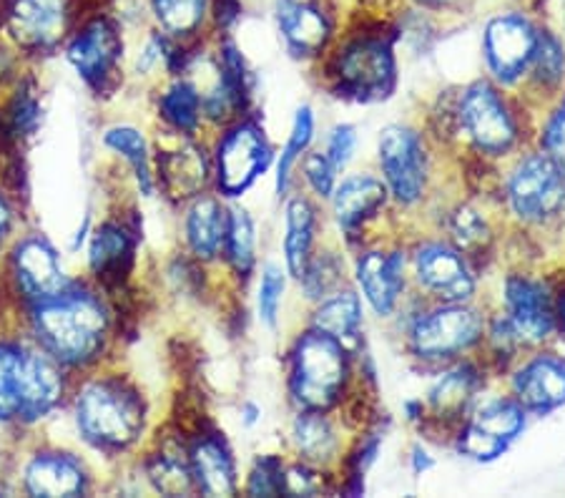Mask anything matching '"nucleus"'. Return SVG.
I'll return each mask as SVG.
<instances>
[{"label":"nucleus","mask_w":565,"mask_h":498,"mask_svg":"<svg viewBox=\"0 0 565 498\" xmlns=\"http://www.w3.org/2000/svg\"><path fill=\"white\" fill-rule=\"evenodd\" d=\"M224 252L234 275L247 279L257 265V226H254L249 210L239 204L230 206V216H226Z\"/></svg>","instance_id":"obj_35"},{"label":"nucleus","mask_w":565,"mask_h":498,"mask_svg":"<svg viewBox=\"0 0 565 498\" xmlns=\"http://www.w3.org/2000/svg\"><path fill=\"white\" fill-rule=\"evenodd\" d=\"M315 131H317V119H315V108L309 104H302L295 112V119H291V129L287 136L285 149H281L279 159H277V174H275V189L277 197L285 199L289 194L291 187V177H295V169L299 161H302L305 153L309 151L315 141Z\"/></svg>","instance_id":"obj_33"},{"label":"nucleus","mask_w":565,"mask_h":498,"mask_svg":"<svg viewBox=\"0 0 565 498\" xmlns=\"http://www.w3.org/2000/svg\"><path fill=\"white\" fill-rule=\"evenodd\" d=\"M555 315H558V322H561V328L565 330V295H561L558 307H555Z\"/></svg>","instance_id":"obj_51"},{"label":"nucleus","mask_w":565,"mask_h":498,"mask_svg":"<svg viewBox=\"0 0 565 498\" xmlns=\"http://www.w3.org/2000/svg\"><path fill=\"white\" fill-rule=\"evenodd\" d=\"M159 116L169 124V129L181 136H194L202 126V96L194 81L179 78L163 91L159 98Z\"/></svg>","instance_id":"obj_34"},{"label":"nucleus","mask_w":565,"mask_h":498,"mask_svg":"<svg viewBox=\"0 0 565 498\" xmlns=\"http://www.w3.org/2000/svg\"><path fill=\"white\" fill-rule=\"evenodd\" d=\"M405 0H358V6L367 13H380V15H390L392 11H397Z\"/></svg>","instance_id":"obj_48"},{"label":"nucleus","mask_w":565,"mask_h":498,"mask_svg":"<svg viewBox=\"0 0 565 498\" xmlns=\"http://www.w3.org/2000/svg\"><path fill=\"white\" fill-rule=\"evenodd\" d=\"M189 468L196 491L206 496H234L239 488L232 451L216 433H204L189 448Z\"/></svg>","instance_id":"obj_24"},{"label":"nucleus","mask_w":565,"mask_h":498,"mask_svg":"<svg viewBox=\"0 0 565 498\" xmlns=\"http://www.w3.org/2000/svg\"><path fill=\"white\" fill-rule=\"evenodd\" d=\"M242 415H244V425H249V428H252V425L262 418V407L254 405V403H244Z\"/></svg>","instance_id":"obj_50"},{"label":"nucleus","mask_w":565,"mask_h":498,"mask_svg":"<svg viewBox=\"0 0 565 498\" xmlns=\"http://www.w3.org/2000/svg\"><path fill=\"white\" fill-rule=\"evenodd\" d=\"M452 446L462 458L476 460V464H493V460L505 456L510 443L490 436L488 431H482L470 421H465L462 425H458V431H455Z\"/></svg>","instance_id":"obj_40"},{"label":"nucleus","mask_w":565,"mask_h":498,"mask_svg":"<svg viewBox=\"0 0 565 498\" xmlns=\"http://www.w3.org/2000/svg\"><path fill=\"white\" fill-rule=\"evenodd\" d=\"M450 121L452 134L482 159H505L523 141L518 112L503 88L490 78H478L460 88Z\"/></svg>","instance_id":"obj_4"},{"label":"nucleus","mask_w":565,"mask_h":498,"mask_svg":"<svg viewBox=\"0 0 565 498\" xmlns=\"http://www.w3.org/2000/svg\"><path fill=\"white\" fill-rule=\"evenodd\" d=\"M291 443L302 464L327 468L340 458V433L322 411H299L291 423Z\"/></svg>","instance_id":"obj_28"},{"label":"nucleus","mask_w":565,"mask_h":498,"mask_svg":"<svg viewBox=\"0 0 565 498\" xmlns=\"http://www.w3.org/2000/svg\"><path fill=\"white\" fill-rule=\"evenodd\" d=\"M527 78L545 91L558 88L565 78V45L561 35L545 23L541 25V35H537L535 59Z\"/></svg>","instance_id":"obj_38"},{"label":"nucleus","mask_w":565,"mask_h":498,"mask_svg":"<svg viewBox=\"0 0 565 498\" xmlns=\"http://www.w3.org/2000/svg\"><path fill=\"white\" fill-rule=\"evenodd\" d=\"M405 3L417 8V11L430 13L435 18H445V15L465 13L470 8L472 0H405Z\"/></svg>","instance_id":"obj_46"},{"label":"nucleus","mask_w":565,"mask_h":498,"mask_svg":"<svg viewBox=\"0 0 565 498\" xmlns=\"http://www.w3.org/2000/svg\"><path fill=\"white\" fill-rule=\"evenodd\" d=\"M309 328H317L327 335H334L344 346H354L360 342V328H362V297L358 289L342 287L334 295L324 297L317 303L312 317H309Z\"/></svg>","instance_id":"obj_30"},{"label":"nucleus","mask_w":565,"mask_h":498,"mask_svg":"<svg viewBox=\"0 0 565 498\" xmlns=\"http://www.w3.org/2000/svg\"><path fill=\"white\" fill-rule=\"evenodd\" d=\"M380 179L399 206H417L430 187V153L423 134L407 124H390L377 139Z\"/></svg>","instance_id":"obj_10"},{"label":"nucleus","mask_w":565,"mask_h":498,"mask_svg":"<svg viewBox=\"0 0 565 498\" xmlns=\"http://www.w3.org/2000/svg\"><path fill=\"white\" fill-rule=\"evenodd\" d=\"M327 202L332 206L337 230L344 240L354 242L362 234L364 224L385 210L390 192L380 177L370 174V171H360V174H350L337 181L334 192Z\"/></svg>","instance_id":"obj_20"},{"label":"nucleus","mask_w":565,"mask_h":498,"mask_svg":"<svg viewBox=\"0 0 565 498\" xmlns=\"http://www.w3.org/2000/svg\"><path fill=\"white\" fill-rule=\"evenodd\" d=\"M352 378V348L317 328H307L289 352V398L297 411L330 413Z\"/></svg>","instance_id":"obj_3"},{"label":"nucleus","mask_w":565,"mask_h":498,"mask_svg":"<svg viewBox=\"0 0 565 498\" xmlns=\"http://www.w3.org/2000/svg\"><path fill=\"white\" fill-rule=\"evenodd\" d=\"M527 415L531 413H527L513 395H498L472 405V411L465 421H470L472 425H478V428L488 431L490 436H495L505 443H513L523 436Z\"/></svg>","instance_id":"obj_31"},{"label":"nucleus","mask_w":565,"mask_h":498,"mask_svg":"<svg viewBox=\"0 0 565 498\" xmlns=\"http://www.w3.org/2000/svg\"><path fill=\"white\" fill-rule=\"evenodd\" d=\"M503 192L508 212L521 226H545L565 214V174L543 151L515 159Z\"/></svg>","instance_id":"obj_9"},{"label":"nucleus","mask_w":565,"mask_h":498,"mask_svg":"<svg viewBox=\"0 0 565 498\" xmlns=\"http://www.w3.org/2000/svg\"><path fill=\"white\" fill-rule=\"evenodd\" d=\"M510 395L527 413L548 415L565 405V360L555 352H537L510 373Z\"/></svg>","instance_id":"obj_18"},{"label":"nucleus","mask_w":565,"mask_h":498,"mask_svg":"<svg viewBox=\"0 0 565 498\" xmlns=\"http://www.w3.org/2000/svg\"><path fill=\"white\" fill-rule=\"evenodd\" d=\"M63 398L61 362L43 348L0 342V421L33 423Z\"/></svg>","instance_id":"obj_5"},{"label":"nucleus","mask_w":565,"mask_h":498,"mask_svg":"<svg viewBox=\"0 0 565 498\" xmlns=\"http://www.w3.org/2000/svg\"><path fill=\"white\" fill-rule=\"evenodd\" d=\"M324 74L340 98L377 104L397 86V31L390 15L362 11L358 29L340 33L324 56Z\"/></svg>","instance_id":"obj_1"},{"label":"nucleus","mask_w":565,"mask_h":498,"mask_svg":"<svg viewBox=\"0 0 565 498\" xmlns=\"http://www.w3.org/2000/svg\"><path fill=\"white\" fill-rule=\"evenodd\" d=\"M445 230H448V242L452 247H458L468 259L488 252L495 240L493 226H490L486 212H480L470 202H460L452 206L448 212Z\"/></svg>","instance_id":"obj_32"},{"label":"nucleus","mask_w":565,"mask_h":498,"mask_svg":"<svg viewBox=\"0 0 565 498\" xmlns=\"http://www.w3.org/2000/svg\"><path fill=\"white\" fill-rule=\"evenodd\" d=\"M358 293L377 317L397 312L407 287V252L403 247H364L354 259Z\"/></svg>","instance_id":"obj_17"},{"label":"nucleus","mask_w":565,"mask_h":498,"mask_svg":"<svg viewBox=\"0 0 565 498\" xmlns=\"http://www.w3.org/2000/svg\"><path fill=\"white\" fill-rule=\"evenodd\" d=\"M78 23V0H3L0 31L25 53H49L66 43Z\"/></svg>","instance_id":"obj_12"},{"label":"nucleus","mask_w":565,"mask_h":498,"mask_svg":"<svg viewBox=\"0 0 565 498\" xmlns=\"http://www.w3.org/2000/svg\"><path fill=\"white\" fill-rule=\"evenodd\" d=\"M86 488V468L71 453H39L25 466V491L31 496H78Z\"/></svg>","instance_id":"obj_25"},{"label":"nucleus","mask_w":565,"mask_h":498,"mask_svg":"<svg viewBox=\"0 0 565 498\" xmlns=\"http://www.w3.org/2000/svg\"><path fill=\"white\" fill-rule=\"evenodd\" d=\"M31 325L41 348L61 365L81 368L102 356L111 330L102 297L88 289H68L33 303Z\"/></svg>","instance_id":"obj_2"},{"label":"nucleus","mask_w":565,"mask_h":498,"mask_svg":"<svg viewBox=\"0 0 565 498\" xmlns=\"http://www.w3.org/2000/svg\"><path fill=\"white\" fill-rule=\"evenodd\" d=\"M415 285L435 303H472L478 277L470 259L448 240H423L409 252Z\"/></svg>","instance_id":"obj_15"},{"label":"nucleus","mask_w":565,"mask_h":498,"mask_svg":"<svg viewBox=\"0 0 565 498\" xmlns=\"http://www.w3.org/2000/svg\"><path fill=\"white\" fill-rule=\"evenodd\" d=\"M287 488V464L279 456H259L254 460L247 481L249 496H281Z\"/></svg>","instance_id":"obj_42"},{"label":"nucleus","mask_w":565,"mask_h":498,"mask_svg":"<svg viewBox=\"0 0 565 498\" xmlns=\"http://www.w3.org/2000/svg\"><path fill=\"white\" fill-rule=\"evenodd\" d=\"M317 240V206L309 197L297 194L285 206V267L295 279L302 277L309 257L315 255Z\"/></svg>","instance_id":"obj_29"},{"label":"nucleus","mask_w":565,"mask_h":498,"mask_svg":"<svg viewBox=\"0 0 565 498\" xmlns=\"http://www.w3.org/2000/svg\"><path fill=\"white\" fill-rule=\"evenodd\" d=\"M299 167H302V177L307 181V187L312 189V194L317 199H330L334 187H337V171L330 165V159L324 157V151H307L302 161H299Z\"/></svg>","instance_id":"obj_43"},{"label":"nucleus","mask_w":565,"mask_h":498,"mask_svg":"<svg viewBox=\"0 0 565 498\" xmlns=\"http://www.w3.org/2000/svg\"><path fill=\"white\" fill-rule=\"evenodd\" d=\"M11 226H13V210L11 204H8V199L0 194V244H3V240L11 234Z\"/></svg>","instance_id":"obj_49"},{"label":"nucleus","mask_w":565,"mask_h":498,"mask_svg":"<svg viewBox=\"0 0 565 498\" xmlns=\"http://www.w3.org/2000/svg\"><path fill=\"white\" fill-rule=\"evenodd\" d=\"M106 147L114 149L116 153L129 161V167L134 171L136 184H139L143 197L153 194V169H151V153H149V144H146L143 134L134 126H114L108 129L104 136Z\"/></svg>","instance_id":"obj_36"},{"label":"nucleus","mask_w":565,"mask_h":498,"mask_svg":"<svg viewBox=\"0 0 565 498\" xmlns=\"http://www.w3.org/2000/svg\"><path fill=\"white\" fill-rule=\"evenodd\" d=\"M153 179H157L161 192L174 202L199 197L209 181V159L204 149L199 144L184 141L171 151H159L157 177Z\"/></svg>","instance_id":"obj_23"},{"label":"nucleus","mask_w":565,"mask_h":498,"mask_svg":"<svg viewBox=\"0 0 565 498\" xmlns=\"http://www.w3.org/2000/svg\"><path fill=\"white\" fill-rule=\"evenodd\" d=\"M488 320L472 303H437L413 317L407 350L425 365L455 362L482 346Z\"/></svg>","instance_id":"obj_8"},{"label":"nucleus","mask_w":565,"mask_h":498,"mask_svg":"<svg viewBox=\"0 0 565 498\" xmlns=\"http://www.w3.org/2000/svg\"><path fill=\"white\" fill-rule=\"evenodd\" d=\"M226 216L222 202L212 194H199L191 199L186 212V244L199 262H212L224 252L226 240Z\"/></svg>","instance_id":"obj_27"},{"label":"nucleus","mask_w":565,"mask_h":498,"mask_svg":"<svg viewBox=\"0 0 565 498\" xmlns=\"http://www.w3.org/2000/svg\"><path fill=\"white\" fill-rule=\"evenodd\" d=\"M486 375L472 360H455L452 368L437 375L425 398V421L437 425H462L478 403Z\"/></svg>","instance_id":"obj_19"},{"label":"nucleus","mask_w":565,"mask_h":498,"mask_svg":"<svg viewBox=\"0 0 565 498\" xmlns=\"http://www.w3.org/2000/svg\"><path fill=\"white\" fill-rule=\"evenodd\" d=\"M324 157L330 159L337 174H342L344 169L350 167L354 159V151H358V126L352 124H334L330 134H327L324 144Z\"/></svg>","instance_id":"obj_44"},{"label":"nucleus","mask_w":565,"mask_h":498,"mask_svg":"<svg viewBox=\"0 0 565 498\" xmlns=\"http://www.w3.org/2000/svg\"><path fill=\"white\" fill-rule=\"evenodd\" d=\"M510 3H523V6H533L537 0H510Z\"/></svg>","instance_id":"obj_52"},{"label":"nucleus","mask_w":565,"mask_h":498,"mask_svg":"<svg viewBox=\"0 0 565 498\" xmlns=\"http://www.w3.org/2000/svg\"><path fill=\"white\" fill-rule=\"evenodd\" d=\"M285 293H287V267L281 269L279 265H275V262H267L259 279L257 312H259L262 325H267L269 330H277Z\"/></svg>","instance_id":"obj_41"},{"label":"nucleus","mask_w":565,"mask_h":498,"mask_svg":"<svg viewBox=\"0 0 565 498\" xmlns=\"http://www.w3.org/2000/svg\"><path fill=\"white\" fill-rule=\"evenodd\" d=\"M500 320L515 335L521 348H537L555 332L558 315L548 285L531 275H508L503 283Z\"/></svg>","instance_id":"obj_16"},{"label":"nucleus","mask_w":565,"mask_h":498,"mask_svg":"<svg viewBox=\"0 0 565 498\" xmlns=\"http://www.w3.org/2000/svg\"><path fill=\"white\" fill-rule=\"evenodd\" d=\"M541 151L545 153V157H551L565 174V96L561 98V104L553 108V114H548V119H545V124H543Z\"/></svg>","instance_id":"obj_45"},{"label":"nucleus","mask_w":565,"mask_h":498,"mask_svg":"<svg viewBox=\"0 0 565 498\" xmlns=\"http://www.w3.org/2000/svg\"><path fill=\"white\" fill-rule=\"evenodd\" d=\"M66 59L88 86L106 91L124 59V33L118 18L108 11H96L78 21L66 39Z\"/></svg>","instance_id":"obj_14"},{"label":"nucleus","mask_w":565,"mask_h":498,"mask_svg":"<svg viewBox=\"0 0 565 498\" xmlns=\"http://www.w3.org/2000/svg\"><path fill=\"white\" fill-rule=\"evenodd\" d=\"M136 240L129 226L121 222H106L94 232L88 247L90 272L104 285H121L134 265Z\"/></svg>","instance_id":"obj_26"},{"label":"nucleus","mask_w":565,"mask_h":498,"mask_svg":"<svg viewBox=\"0 0 565 498\" xmlns=\"http://www.w3.org/2000/svg\"><path fill=\"white\" fill-rule=\"evenodd\" d=\"M271 21L285 51L297 61L324 59L340 39V0H275Z\"/></svg>","instance_id":"obj_11"},{"label":"nucleus","mask_w":565,"mask_h":498,"mask_svg":"<svg viewBox=\"0 0 565 498\" xmlns=\"http://www.w3.org/2000/svg\"><path fill=\"white\" fill-rule=\"evenodd\" d=\"M149 481L157 486V491L167 496H184L194 491V476L189 468V456H179V453L161 451L159 456L149 460Z\"/></svg>","instance_id":"obj_39"},{"label":"nucleus","mask_w":565,"mask_h":498,"mask_svg":"<svg viewBox=\"0 0 565 498\" xmlns=\"http://www.w3.org/2000/svg\"><path fill=\"white\" fill-rule=\"evenodd\" d=\"M409 468H413L415 476H425L427 470L435 468V458L423 446H413V451H409Z\"/></svg>","instance_id":"obj_47"},{"label":"nucleus","mask_w":565,"mask_h":498,"mask_svg":"<svg viewBox=\"0 0 565 498\" xmlns=\"http://www.w3.org/2000/svg\"><path fill=\"white\" fill-rule=\"evenodd\" d=\"M275 149L257 121H236L218 139L214 153L216 189L226 199L247 194L254 181L267 174Z\"/></svg>","instance_id":"obj_13"},{"label":"nucleus","mask_w":565,"mask_h":498,"mask_svg":"<svg viewBox=\"0 0 565 498\" xmlns=\"http://www.w3.org/2000/svg\"><path fill=\"white\" fill-rule=\"evenodd\" d=\"M541 25L543 21L533 6L510 3V0L482 21V66L500 88H513L531 74Z\"/></svg>","instance_id":"obj_7"},{"label":"nucleus","mask_w":565,"mask_h":498,"mask_svg":"<svg viewBox=\"0 0 565 498\" xmlns=\"http://www.w3.org/2000/svg\"><path fill=\"white\" fill-rule=\"evenodd\" d=\"M309 303H322L344 287V259L332 250H322L309 257L302 277L297 279Z\"/></svg>","instance_id":"obj_37"},{"label":"nucleus","mask_w":565,"mask_h":498,"mask_svg":"<svg viewBox=\"0 0 565 498\" xmlns=\"http://www.w3.org/2000/svg\"><path fill=\"white\" fill-rule=\"evenodd\" d=\"M76 425L98 451H126L141 438L146 407L141 395L121 378L90 380L76 398Z\"/></svg>","instance_id":"obj_6"},{"label":"nucleus","mask_w":565,"mask_h":498,"mask_svg":"<svg viewBox=\"0 0 565 498\" xmlns=\"http://www.w3.org/2000/svg\"><path fill=\"white\" fill-rule=\"evenodd\" d=\"M13 277L31 303L45 300L66 287L56 250L45 237H25L18 244L13 252Z\"/></svg>","instance_id":"obj_21"},{"label":"nucleus","mask_w":565,"mask_h":498,"mask_svg":"<svg viewBox=\"0 0 565 498\" xmlns=\"http://www.w3.org/2000/svg\"><path fill=\"white\" fill-rule=\"evenodd\" d=\"M151 29L181 45L199 43L214 29V0H143Z\"/></svg>","instance_id":"obj_22"}]
</instances>
